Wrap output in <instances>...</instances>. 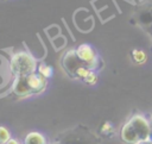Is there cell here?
Returning a JSON list of instances; mask_svg holds the SVG:
<instances>
[{
  "mask_svg": "<svg viewBox=\"0 0 152 144\" xmlns=\"http://www.w3.org/2000/svg\"><path fill=\"white\" fill-rule=\"evenodd\" d=\"M132 57H133L134 62H137V63H142V62H145V60H146V55H145V52L141 51V50H134V51L132 52Z\"/></svg>",
  "mask_w": 152,
  "mask_h": 144,
  "instance_id": "12",
  "label": "cell"
},
{
  "mask_svg": "<svg viewBox=\"0 0 152 144\" xmlns=\"http://www.w3.org/2000/svg\"><path fill=\"white\" fill-rule=\"evenodd\" d=\"M134 19L144 29L152 25V2L140 6L134 14Z\"/></svg>",
  "mask_w": 152,
  "mask_h": 144,
  "instance_id": "6",
  "label": "cell"
},
{
  "mask_svg": "<svg viewBox=\"0 0 152 144\" xmlns=\"http://www.w3.org/2000/svg\"><path fill=\"white\" fill-rule=\"evenodd\" d=\"M38 73L40 75H43L45 79H48V77H50L52 75V68L50 65L45 64V63H42L39 65V68H38Z\"/></svg>",
  "mask_w": 152,
  "mask_h": 144,
  "instance_id": "11",
  "label": "cell"
},
{
  "mask_svg": "<svg viewBox=\"0 0 152 144\" xmlns=\"http://www.w3.org/2000/svg\"><path fill=\"white\" fill-rule=\"evenodd\" d=\"M84 81H86L87 83H89V84H94V83L97 81V76H96V74H95L94 71H90V73L88 74V76L84 79Z\"/></svg>",
  "mask_w": 152,
  "mask_h": 144,
  "instance_id": "14",
  "label": "cell"
},
{
  "mask_svg": "<svg viewBox=\"0 0 152 144\" xmlns=\"http://www.w3.org/2000/svg\"><path fill=\"white\" fill-rule=\"evenodd\" d=\"M11 139V134H10V131L4 127V126H0V144H5L7 140Z\"/></svg>",
  "mask_w": 152,
  "mask_h": 144,
  "instance_id": "13",
  "label": "cell"
},
{
  "mask_svg": "<svg viewBox=\"0 0 152 144\" xmlns=\"http://www.w3.org/2000/svg\"><path fill=\"white\" fill-rule=\"evenodd\" d=\"M128 123L133 126V129L138 133V136L140 138V142L148 139V136H150V123L142 115L135 114L129 119Z\"/></svg>",
  "mask_w": 152,
  "mask_h": 144,
  "instance_id": "5",
  "label": "cell"
},
{
  "mask_svg": "<svg viewBox=\"0 0 152 144\" xmlns=\"http://www.w3.org/2000/svg\"><path fill=\"white\" fill-rule=\"evenodd\" d=\"M145 30H146V32H148L151 36H152V25H150V26H147V27H145Z\"/></svg>",
  "mask_w": 152,
  "mask_h": 144,
  "instance_id": "17",
  "label": "cell"
},
{
  "mask_svg": "<svg viewBox=\"0 0 152 144\" xmlns=\"http://www.w3.org/2000/svg\"><path fill=\"white\" fill-rule=\"evenodd\" d=\"M151 50H152V48H151Z\"/></svg>",
  "mask_w": 152,
  "mask_h": 144,
  "instance_id": "20",
  "label": "cell"
},
{
  "mask_svg": "<svg viewBox=\"0 0 152 144\" xmlns=\"http://www.w3.org/2000/svg\"><path fill=\"white\" fill-rule=\"evenodd\" d=\"M148 123H150V136H148V139L152 142V120L148 121Z\"/></svg>",
  "mask_w": 152,
  "mask_h": 144,
  "instance_id": "16",
  "label": "cell"
},
{
  "mask_svg": "<svg viewBox=\"0 0 152 144\" xmlns=\"http://www.w3.org/2000/svg\"><path fill=\"white\" fill-rule=\"evenodd\" d=\"M13 93L18 96H26L33 94L26 81V76H17L13 83Z\"/></svg>",
  "mask_w": 152,
  "mask_h": 144,
  "instance_id": "8",
  "label": "cell"
},
{
  "mask_svg": "<svg viewBox=\"0 0 152 144\" xmlns=\"http://www.w3.org/2000/svg\"><path fill=\"white\" fill-rule=\"evenodd\" d=\"M5 144H20V143H19L17 139H13V138H11V139H10V140H7Z\"/></svg>",
  "mask_w": 152,
  "mask_h": 144,
  "instance_id": "15",
  "label": "cell"
},
{
  "mask_svg": "<svg viewBox=\"0 0 152 144\" xmlns=\"http://www.w3.org/2000/svg\"><path fill=\"white\" fill-rule=\"evenodd\" d=\"M120 136H121V139L127 144H138V143H140V138H139L138 133L135 132V130L133 129V126L129 123H126L122 126Z\"/></svg>",
  "mask_w": 152,
  "mask_h": 144,
  "instance_id": "9",
  "label": "cell"
},
{
  "mask_svg": "<svg viewBox=\"0 0 152 144\" xmlns=\"http://www.w3.org/2000/svg\"><path fill=\"white\" fill-rule=\"evenodd\" d=\"M76 54H77L78 58L89 69H93V68L96 67L97 57H96V54H95L94 49L90 45H88V44H81V45H78V48L76 49Z\"/></svg>",
  "mask_w": 152,
  "mask_h": 144,
  "instance_id": "4",
  "label": "cell"
},
{
  "mask_svg": "<svg viewBox=\"0 0 152 144\" xmlns=\"http://www.w3.org/2000/svg\"><path fill=\"white\" fill-rule=\"evenodd\" d=\"M56 144H59V143H56Z\"/></svg>",
  "mask_w": 152,
  "mask_h": 144,
  "instance_id": "19",
  "label": "cell"
},
{
  "mask_svg": "<svg viewBox=\"0 0 152 144\" xmlns=\"http://www.w3.org/2000/svg\"><path fill=\"white\" fill-rule=\"evenodd\" d=\"M138 144H152V142H151L150 139H146V140H141V142L138 143Z\"/></svg>",
  "mask_w": 152,
  "mask_h": 144,
  "instance_id": "18",
  "label": "cell"
},
{
  "mask_svg": "<svg viewBox=\"0 0 152 144\" xmlns=\"http://www.w3.org/2000/svg\"><path fill=\"white\" fill-rule=\"evenodd\" d=\"M10 67H11V71L17 76H27L28 74L34 73L36 61L30 54L20 51L12 56Z\"/></svg>",
  "mask_w": 152,
  "mask_h": 144,
  "instance_id": "2",
  "label": "cell"
},
{
  "mask_svg": "<svg viewBox=\"0 0 152 144\" xmlns=\"http://www.w3.org/2000/svg\"><path fill=\"white\" fill-rule=\"evenodd\" d=\"M62 65H63L64 70L70 76H75L76 71L81 67H83L86 64L78 58V56L76 54V49H71V50L66 51L65 55L63 56V58H62Z\"/></svg>",
  "mask_w": 152,
  "mask_h": 144,
  "instance_id": "3",
  "label": "cell"
},
{
  "mask_svg": "<svg viewBox=\"0 0 152 144\" xmlns=\"http://www.w3.org/2000/svg\"><path fill=\"white\" fill-rule=\"evenodd\" d=\"M59 144H100L99 137L83 126H77L64 131L57 137Z\"/></svg>",
  "mask_w": 152,
  "mask_h": 144,
  "instance_id": "1",
  "label": "cell"
},
{
  "mask_svg": "<svg viewBox=\"0 0 152 144\" xmlns=\"http://www.w3.org/2000/svg\"><path fill=\"white\" fill-rule=\"evenodd\" d=\"M24 144H46L45 137L39 132H30L24 139Z\"/></svg>",
  "mask_w": 152,
  "mask_h": 144,
  "instance_id": "10",
  "label": "cell"
},
{
  "mask_svg": "<svg viewBox=\"0 0 152 144\" xmlns=\"http://www.w3.org/2000/svg\"><path fill=\"white\" fill-rule=\"evenodd\" d=\"M26 81H27V83H28V86H30V88L33 93L42 92L46 86V79L43 75H40L39 73H36V71L32 73V74H28L26 76Z\"/></svg>",
  "mask_w": 152,
  "mask_h": 144,
  "instance_id": "7",
  "label": "cell"
}]
</instances>
